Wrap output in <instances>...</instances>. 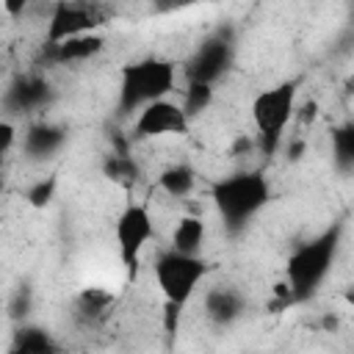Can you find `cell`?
Masks as SVG:
<instances>
[{"instance_id":"26","label":"cell","mask_w":354,"mask_h":354,"mask_svg":"<svg viewBox=\"0 0 354 354\" xmlns=\"http://www.w3.org/2000/svg\"><path fill=\"white\" fill-rule=\"evenodd\" d=\"M346 301L354 307V288H348V290H346Z\"/></svg>"},{"instance_id":"20","label":"cell","mask_w":354,"mask_h":354,"mask_svg":"<svg viewBox=\"0 0 354 354\" xmlns=\"http://www.w3.org/2000/svg\"><path fill=\"white\" fill-rule=\"evenodd\" d=\"M213 102V86L210 83H185L183 88V108L188 116H199Z\"/></svg>"},{"instance_id":"1","label":"cell","mask_w":354,"mask_h":354,"mask_svg":"<svg viewBox=\"0 0 354 354\" xmlns=\"http://www.w3.org/2000/svg\"><path fill=\"white\" fill-rule=\"evenodd\" d=\"M213 207L227 232H241L271 199V185L257 169H238L210 188Z\"/></svg>"},{"instance_id":"19","label":"cell","mask_w":354,"mask_h":354,"mask_svg":"<svg viewBox=\"0 0 354 354\" xmlns=\"http://www.w3.org/2000/svg\"><path fill=\"white\" fill-rule=\"evenodd\" d=\"M105 174H108L113 183L133 185V183L138 180V166H136V160L130 158V152H111L108 160H105Z\"/></svg>"},{"instance_id":"13","label":"cell","mask_w":354,"mask_h":354,"mask_svg":"<svg viewBox=\"0 0 354 354\" xmlns=\"http://www.w3.org/2000/svg\"><path fill=\"white\" fill-rule=\"evenodd\" d=\"M243 310H246V301L232 288H210L205 293V315L218 326L238 321L243 315Z\"/></svg>"},{"instance_id":"21","label":"cell","mask_w":354,"mask_h":354,"mask_svg":"<svg viewBox=\"0 0 354 354\" xmlns=\"http://www.w3.org/2000/svg\"><path fill=\"white\" fill-rule=\"evenodd\" d=\"M55 177L50 174V177H41V180H36L30 188H28V194H25V199L33 205V207H44L50 199H53V194H55Z\"/></svg>"},{"instance_id":"25","label":"cell","mask_w":354,"mask_h":354,"mask_svg":"<svg viewBox=\"0 0 354 354\" xmlns=\"http://www.w3.org/2000/svg\"><path fill=\"white\" fill-rule=\"evenodd\" d=\"M301 152H304V138H293V141L288 144V158H290V160H299Z\"/></svg>"},{"instance_id":"18","label":"cell","mask_w":354,"mask_h":354,"mask_svg":"<svg viewBox=\"0 0 354 354\" xmlns=\"http://www.w3.org/2000/svg\"><path fill=\"white\" fill-rule=\"evenodd\" d=\"M329 141H332L335 166L337 169H354V119L332 127Z\"/></svg>"},{"instance_id":"5","label":"cell","mask_w":354,"mask_h":354,"mask_svg":"<svg viewBox=\"0 0 354 354\" xmlns=\"http://www.w3.org/2000/svg\"><path fill=\"white\" fill-rule=\"evenodd\" d=\"M207 274V260L202 254H183V252H160L152 263V277L166 301L185 307L196 293L199 282Z\"/></svg>"},{"instance_id":"6","label":"cell","mask_w":354,"mask_h":354,"mask_svg":"<svg viewBox=\"0 0 354 354\" xmlns=\"http://www.w3.org/2000/svg\"><path fill=\"white\" fill-rule=\"evenodd\" d=\"M113 235H116V246H119V257H122L124 268L136 271L141 252L147 249V243L155 235V221H152L149 207L141 205V202H130L119 213L116 227H113Z\"/></svg>"},{"instance_id":"15","label":"cell","mask_w":354,"mask_h":354,"mask_svg":"<svg viewBox=\"0 0 354 354\" xmlns=\"http://www.w3.org/2000/svg\"><path fill=\"white\" fill-rule=\"evenodd\" d=\"M205 241H207V224L202 216L196 213H188L183 216L174 230H171V246L174 252H183V254H202L205 249Z\"/></svg>"},{"instance_id":"17","label":"cell","mask_w":354,"mask_h":354,"mask_svg":"<svg viewBox=\"0 0 354 354\" xmlns=\"http://www.w3.org/2000/svg\"><path fill=\"white\" fill-rule=\"evenodd\" d=\"M11 351L14 354H53L58 351V343L39 326H19L14 332Z\"/></svg>"},{"instance_id":"24","label":"cell","mask_w":354,"mask_h":354,"mask_svg":"<svg viewBox=\"0 0 354 354\" xmlns=\"http://www.w3.org/2000/svg\"><path fill=\"white\" fill-rule=\"evenodd\" d=\"M30 6V0H3V8L8 17H22V11Z\"/></svg>"},{"instance_id":"4","label":"cell","mask_w":354,"mask_h":354,"mask_svg":"<svg viewBox=\"0 0 354 354\" xmlns=\"http://www.w3.org/2000/svg\"><path fill=\"white\" fill-rule=\"evenodd\" d=\"M296 97H299V80H282L271 88H263L252 100V124L260 155L268 158L279 149L285 127L296 116Z\"/></svg>"},{"instance_id":"12","label":"cell","mask_w":354,"mask_h":354,"mask_svg":"<svg viewBox=\"0 0 354 354\" xmlns=\"http://www.w3.org/2000/svg\"><path fill=\"white\" fill-rule=\"evenodd\" d=\"M66 141V130L53 124V122H36L25 130V136L19 138V147L28 158H50L53 152H58Z\"/></svg>"},{"instance_id":"7","label":"cell","mask_w":354,"mask_h":354,"mask_svg":"<svg viewBox=\"0 0 354 354\" xmlns=\"http://www.w3.org/2000/svg\"><path fill=\"white\" fill-rule=\"evenodd\" d=\"M191 127V116L183 102L169 97L144 105L133 119V138H163V136H185Z\"/></svg>"},{"instance_id":"9","label":"cell","mask_w":354,"mask_h":354,"mask_svg":"<svg viewBox=\"0 0 354 354\" xmlns=\"http://www.w3.org/2000/svg\"><path fill=\"white\" fill-rule=\"evenodd\" d=\"M232 55H235V47L227 33L218 30L216 36H207L185 64V83H210L213 86L230 69Z\"/></svg>"},{"instance_id":"8","label":"cell","mask_w":354,"mask_h":354,"mask_svg":"<svg viewBox=\"0 0 354 354\" xmlns=\"http://www.w3.org/2000/svg\"><path fill=\"white\" fill-rule=\"evenodd\" d=\"M102 11L88 0H58L47 17L44 41L55 44L80 33H94L102 25Z\"/></svg>"},{"instance_id":"23","label":"cell","mask_w":354,"mask_h":354,"mask_svg":"<svg viewBox=\"0 0 354 354\" xmlns=\"http://www.w3.org/2000/svg\"><path fill=\"white\" fill-rule=\"evenodd\" d=\"M14 141H17V127H14L11 119H6V122L0 124V152L8 155L11 147H14Z\"/></svg>"},{"instance_id":"22","label":"cell","mask_w":354,"mask_h":354,"mask_svg":"<svg viewBox=\"0 0 354 354\" xmlns=\"http://www.w3.org/2000/svg\"><path fill=\"white\" fill-rule=\"evenodd\" d=\"M28 307H30V290H28V288H19V290L14 293V301L8 304V315H11V318H19V315L28 313Z\"/></svg>"},{"instance_id":"14","label":"cell","mask_w":354,"mask_h":354,"mask_svg":"<svg viewBox=\"0 0 354 354\" xmlns=\"http://www.w3.org/2000/svg\"><path fill=\"white\" fill-rule=\"evenodd\" d=\"M116 299L111 290L105 288H83L75 299V318L83 324V326H94V324H102L111 310H113Z\"/></svg>"},{"instance_id":"16","label":"cell","mask_w":354,"mask_h":354,"mask_svg":"<svg viewBox=\"0 0 354 354\" xmlns=\"http://www.w3.org/2000/svg\"><path fill=\"white\" fill-rule=\"evenodd\" d=\"M196 169L191 163H171L158 174V191L169 199H188L196 191Z\"/></svg>"},{"instance_id":"3","label":"cell","mask_w":354,"mask_h":354,"mask_svg":"<svg viewBox=\"0 0 354 354\" xmlns=\"http://www.w3.org/2000/svg\"><path fill=\"white\" fill-rule=\"evenodd\" d=\"M177 91V66L166 58H141L119 72V111L138 113L144 105Z\"/></svg>"},{"instance_id":"10","label":"cell","mask_w":354,"mask_h":354,"mask_svg":"<svg viewBox=\"0 0 354 354\" xmlns=\"http://www.w3.org/2000/svg\"><path fill=\"white\" fill-rule=\"evenodd\" d=\"M105 47V39L100 33H80V36H72V39H64V41H55V44H44V61L53 64V66H66V64H80V61H88L94 55H100Z\"/></svg>"},{"instance_id":"2","label":"cell","mask_w":354,"mask_h":354,"mask_svg":"<svg viewBox=\"0 0 354 354\" xmlns=\"http://www.w3.org/2000/svg\"><path fill=\"white\" fill-rule=\"evenodd\" d=\"M337 243H340V227H332L293 249L285 266V282L296 301L310 299L321 288V282L326 279L335 263Z\"/></svg>"},{"instance_id":"11","label":"cell","mask_w":354,"mask_h":354,"mask_svg":"<svg viewBox=\"0 0 354 354\" xmlns=\"http://www.w3.org/2000/svg\"><path fill=\"white\" fill-rule=\"evenodd\" d=\"M50 102V86L39 75H22L6 94V108L11 113H36Z\"/></svg>"}]
</instances>
